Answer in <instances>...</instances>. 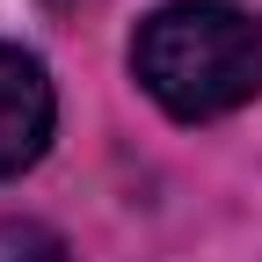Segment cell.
Instances as JSON below:
<instances>
[{"instance_id":"3","label":"cell","mask_w":262,"mask_h":262,"mask_svg":"<svg viewBox=\"0 0 262 262\" xmlns=\"http://www.w3.org/2000/svg\"><path fill=\"white\" fill-rule=\"evenodd\" d=\"M0 262H66V248L44 226H0Z\"/></svg>"},{"instance_id":"1","label":"cell","mask_w":262,"mask_h":262,"mask_svg":"<svg viewBox=\"0 0 262 262\" xmlns=\"http://www.w3.org/2000/svg\"><path fill=\"white\" fill-rule=\"evenodd\" d=\"M131 73L182 124L226 117L262 95V15L233 0H168L131 37Z\"/></svg>"},{"instance_id":"2","label":"cell","mask_w":262,"mask_h":262,"mask_svg":"<svg viewBox=\"0 0 262 262\" xmlns=\"http://www.w3.org/2000/svg\"><path fill=\"white\" fill-rule=\"evenodd\" d=\"M58 124V95L44 58H29L22 44H0V175L37 168Z\"/></svg>"}]
</instances>
